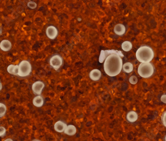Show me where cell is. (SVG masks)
Returning <instances> with one entry per match:
<instances>
[{
    "mask_svg": "<svg viewBox=\"0 0 166 141\" xmlns=\"http://www.w3.org/2000/svg\"><path fill=\"white\" fill-rule=\"evenodd\" d=\"M165 141H166V137H165Z\"/></svg>",
    "mask_w": 166,
    "mask_h": 141,
    "instance_id": "obj_27",
    "label": "cell"
},
{
    "mask_svg": "<svg viewBox=\"0 0 166 141\" xmlns=\"http://www.w3.org/2000/svg\"><path fill=\"white\" fill-rule=\"evenodd\" d=\"M4 141H14L11 139L8 138L6 139V140H5Z\"/></svg>",
    "mask_w": 166,
    "mask_h": 141,
    "instance_id": "obj_25",
    "label": "cell"
},
{
    "mask_svg": "<svg viewBox=\"0 0 166 141\" xmlns=\"http://www.w3.org/2000/svg\"><path fill=\"white\" fill-rule=\"evenodd\" d=\"M67 125L64 122L62 121H58L55 123L54 125V129L57 133L64 132L67 128Z\"/></svg>",
    "mask_w": 166,
    "mask_h": 141,
    "instance_id": "obj_10",
    "label": "cell"
},
{
    "mask_svg": "<svg viewBox=\"0 0 166 141\" xmlns=\"http://www.w3.org/2000/svg\"><path fill=\"white\" fill-rule=\"evenodd\" d=\"M154 55L153 49L147 45L140 47L136 52L137 60L141 63H150L153 59Z\"/></svg>",
    "mask_w": 166,
    "mask_h": 141,
    "instance_id": "obj_2",
    "label": "cell"
},
{
    "mask_svg": "<svg viewBox=\"0 0 166 141\" xmlns=\"http://www.w3.org/2000/svg\"><path fill=\"white\" fill-rule=\"evenodd\" d=\"M50 66H51L54 70H59L63 63V60L60 55H54L50 58L49 61Z\"/></svg>",
    "mask_w": 166,
    "mask_h": 141,
    "instance_id": "obj_5",
    "label": "cell"
},
{
    "mask_svg": "<svg viewBox=\"0 0 166 141\" xmlns=\"http://www.w3.org/2000/svg\"><path fill=\"white\" fill-rule=\"evenodd\" d=\"M123 65L122 57L118 55H110L104 61V70L110 77H115L121 73Z\"/></svg>",
    "mask_w": 166,
    "mask_h": 141,
    "instance_id": "obj_1",
    "label": "cell"
},
{
    "mask_svg": "<svg viewBox=\"0 0 166 141\" xmlns=\"http://www.w3.org/2000/svg\"><path fill=\"white\" fill-rule=\"evenodd\" d=\"M161 119L164 125L166 127V111L164 112L162 114Z\"/></svg>",
    "mask_w": 166,
    "mask_h": 141,
    "instance_id": "obj_23",
    "label": "cell"
},
{
    "mask_svg": "<svg viewBox=\"0 0 166 141\" xmlns=\"http://www.w3.org/2000/svg\"><path fill=\"white\" fill-rule=\"evenodd\" d=\"M28 6L31 9H34L37 7V4L34 2L31 1L28 3Z\"/></svg>",
    "mask_w": 166,
    "mask_h": 141,
    "instance_id": "obj_22",
    "label": "cell"
},
{
    "mask_svg": "<svg viewBox=\"0 0 166 141\" xmlns=\"http://www.w3.org/2000/svg\"><path fill=\"white\" fill-rule=\"evenodd\" d=\"M155 68L151 63H141L138 68V73L140 76L143 78H149L153 75Z\"/></svg>",
    "mask_w": 166,
    "mask_h": 141,
    "instance_id": "obj_3",
    "label": "cell"
},
{
    "mask_svg": "<svg viewBox=\"0 0 166 141\" xmlns=\"http://www.w3.org/2000/svg\"><path fill=\"white\" fill-rule=\"evenodd\" d=\"M33 141H41V140H33Z\"/></svg>",
    "mask_w": 166,
    "mask_h": 141,
    "instance_id": "obj_26",
    "label": "cell"
},
{
    "mask_svg": "<svg viewBox=\"0 0 166 141\" xmlns=\"http://www.w3.org/2000/svg\"><path fill=\"white\" fill-rule=\"evenodd\" d=\"M18 76L26 77L30 75L32 71V66L28 60H23L18 65Z\"/></svg>",
    "mask_w": 166,
    "mask_h": 141,
    "instance_id": "obj_4",
    "label": "cell"
},
{
    "mask_svg": "<svg viewBox=\"0 0 166 141\" xmlns=\"http://www.w3.org/2000/svg\"><path fill=\"white\" fill-rule=\"evenodd\" d=\"M132 44L129 41H126L122 43L121 48L124 51L129 52L132 49Z\"/></svg>",
    "mask_w": 166,
    "mask_h": 141,
    "instance_id": "obj_18",
    "label": "cell"
},
{
    "mask_svg": "<svg viewBox=\"0 0 166 141\" xmlns=\"http://www.w3.org/2000/svg\"><path fill=\"white\" fill-rule=\"evenodd\" d=\"M18 66L15 65H10L7 68V71L9 74L17 76L18 74Z\"/></svg>",
    "mask_w": 166,
    "mask_h": 141,
    "instance_id": "obj_16",
    "label": "cell"
},
{
    "mask_svg": "<svg viewBox=\"0 0 166 141\" xmlns=\"http://www.w3.org/2000/svg\"><path fill=\"white\" fill-rule=\"evenodd\" d=\"M161 101L163 102V103L166 104V95L164 94L161 97Z\"/></svg>",
    "mask_w": 166,
    "mask_h": 141,
    "instance_id": "obj_24",
    "label": "cell"
},
{
    "mask_svg": "<svg viewBox=\"0 0 166 141\" xmlns=\"http://www.w3.org/2000/svg\"><path fill=\"white\" fill-rule=\"evenodd\" d=\"M89 76L90 79L92 81H98L101 79L102 73L99 70L95 69L90 71Z\"/></svg>",
    "mask_w": 166,
    "mask_h": 141,
    "instance_id": "obj_9",
    "label": "cell"
},
{
    "mask_svg": "<svg viewBox=\"0 0 166 141\" xmlns=\"http://www.w3.org/2000/svg\"><path fill=\"white\" fill-rule=\"evenodd\" d=\"M114 32L118 36H123L126 32V27L123 24H118L114 28Z\"/></svg>",
    "mask_w": 166,
    "mask_h": 141,
    "instance_id": "obj_11",
    "label": "cell"
},
{
    "mask_svg": "<svg viewBox=\"0 0 166 141\" xmlns=\"http://www.w3.org/2000/svg\"><path fill=\"white\" fill-rule=\"evenodd\" d=\"M47 37L50 40H54L58 36V32L57 29L54 26H48L46 30Z\"/></svg>",
    "mask_w": 166,
    "mask_h": 141,
    "instance_id": "obj_8",
    "label": "cell"
},
{
    "mask_svg": "<svg viewBox=\"0 0 166 141\" xmlns=\"http://www.w3.org/2000/svg\"><path fill=\"white\" fill-rule=\"evenodd\" d=\"M129 82L132 85L136 84L138 83V80L137 77L135 75H132L129 78Z\"/></svg>",
    "mask_w": 166,
    "mask_h": 141,
    "instance_id": "obj_20",
    "label": "cell"
},
{
    "mask_svg": "<svg viewBox=\"0 0 166 141\" xmlns=\"http://www.w3.org/2000/svg\"><path fill=\"white\" fill-rule=\"evenodd\" d=\"M45 87V85L43 82L41 81H37L33 83L31 86V89L33 93L35 95H41Z\"/></svg>",
    "mask_w": 166,
    "mask_h": 141,
    "instance_id": "obj_7",
    "label": "cell"
},
{
    "mask_svg": "<svg viewBox=\"0 0 166 141\" xmlns=\"http://www.w3.org/2000/svg\"><path fill=\"white\" fill-rule=\"evenodd\" d=\"M138 116L137 113L134 111L128 112L126 118L128 121L131 123L135 122L138 119Z\"/></svg>",
    "mask_w": 166,
    "mask_h": 141,
    "instance_id": "obj_15",
    "label": "cell"
},
{
    "mask_svg": "<svg viewBox=\"0 0 166 141\" xmlns=\"http://www.w3.org/2000/svg\"><path fill=\"white\" fill-rule=\"evenodd\" d=\"M6 129L4 127L1 126L0 127V136L1 137H3L6 135Z\"/></svg>",
    "mask_w": 166,
    "mask_h": 141,
    "instance_id": "obj_21",
    "label": "cell"
},
{
    "mask_svg": "<svg viewBox=\"0 0 166 141\" xmlns=\"http://www.w3.org/2000/svg\"><path fill=\"white\" fill-rule=\"evenodd\" d=\"M7 108L6 106L3 103H0V117L3 118L4 117L7 112Z\"/></svg>",
    "mask_w": 166,
    "mask_h": 141,
    "instance_id": "obj_19",
    "label": "cell"
},
{
    "mask_svg": "<svg viewBox=\"0 0 166 141\" xmlns=\"http://www.w3.org/2000/svg\"><path fill=\"white\" fill-rule=\"evenodd\" d=\"M11 43L8 40H3L0 43V48L4 52H8L11 48Z\"/></svg>",
    "mask_w": 166,
    "mask_h": 141,
    "instance_id": "obj_12",
    "label": "cell"
},
{
    "mask_svg": "<svg viewBox=\"0 0 166 141\" xmlns=\"http://www.w3.org/2000/svg\"><path fill=\"white\" fill-rule=\"evenodd\" d=\"M111 54L118 55L122 58L124 56L122 52L120 51L115 50H101V52H100L99 58V61L100 63H103L105 61L107 57H108V56H109Z\"/></svg>",
    "mask_w": 166,
    "mask_h": 141,
    "instance_id": "obj_6",
    "label": "cell"
},
{
    "mask_svg": "<svg viewBox=\"0 0 166 141\" xmlns=\"http://www.w3.org/2000/svg\"><path fill=\"white\" fill-rule=\"evenodd\" d=\"M122 70L125 73H130L133 70V65L130 62H127L123 65Z\"/></svg>",
    "mask_w": 166,
    "mask_h": 141,
    "instance_id": "obj_17",
    "label": "cell"
},
{
    "mask_svg": "<svg viewBox=\"0 0 166 141\" xmlns=\"http://www.w3.org/2000/svg\"><path fill=\"white\" fill-rule=\"evenodd\" d=\"M77 132L76 128L73 125H69L67 126L64 133L67 135L73 136L76 134Z\"/></svg>",
    "mask_w": 166,
    "mask_h": 141,
    "instance_id": "obj_14",
    "label": "cell"
},
{
    "mask_svg": "<svg viewBox=\"0 0 166 141\" xmlns=\"http://www.w3.org/2000/svg\"><path fill=\"white\" fill-rule=\"evenodd\" d=\"M33 104L34 106L40 108L44 104V99L41 95H37L33 99Z\"/></svg>",
    "mask_w": 166,
    "mask_h": 141,
    "instance_id": "obj_13",
    "label": "cell"
}]
</instances>
